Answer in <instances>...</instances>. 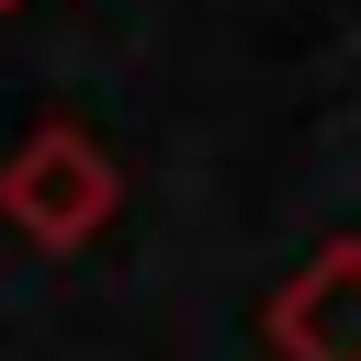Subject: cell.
<instances>
[{"label":"cell","mask_w":361,"mask_h":361,"mask_svg":"<svg viewBox=\"0 0 361 361\" xmlns=\"http://www.w3.org/2000/svg\"><path fill=\"white\" fill-rule=\"evenodd\" d=\"M113 203H124V169H113V147H102L90 124H68V113H45V124L0 158V214H11L34 248H90V237L113 226Z\"/></svg>","instance_id":"1"},{"label":"cell","mask_w":361,"mask_h":361,"mask_svg":"<svg viewBox=\"0 0 361 361\" xmlns=\"http://www.w3.org/2000/svg\"><path fill=\"white\" fill-rule=\"evenodd\" d=\"M0 11H23V0H0Z\"/></svg>","instance_id":"3"},{"label":"cell","mask_w":361,"mask_h":361,"mask_svg":"<svg viewBox=\"0 0 361 361\" xmlns=\"http://www.w3.org/2000/svg\"><path fill=\"white\" fill-rule=\"evenodd\" d=\"M259 338L282 361H361V237H327L316 259H293L259 305Z\"/></svg>","instance_id":"2"}]
</instances>
